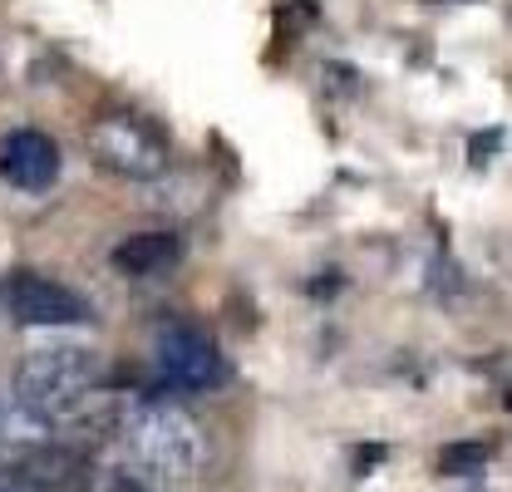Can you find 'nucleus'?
<instances>
[{
  "mask_svg": "<svg viewBox=\"0 0 512 492\" xmlns=\"http://www.w3.org/2000/svg\"><path fill=\"white\" fill-rule=\"evenodd\" d=\"M119 443L128 458V478L153 492H178L202 473V429L173 399H138L119 414Z\"/></svg>",
  "mask_w": 512,
  "mask_h": 492,
  "instance_id": "1",
  "label": "nucleus"
},
{
  "mask_svg": "<svg viewBox=\"0 0 512 492\" xmlns=\"http://www.w3.org/2000/svg\"><path fill=\"white\" fill-rule=\"evenodd\" d=\"M104 384V360L99 350L89 345H40L30 355H20L15 379H10V394H15V409L30 419V424H60L74 419Z\"/></svg>",
  "mask_w": 512,
  "mask_h": 492,
  "instance_id": "2",
  "label": "nucleus"
},
{
  "mask_svg": "<svg viewBox=\"0 0 512 492\" xmlns=\"http://www.w3.org/2000/svg\"><path fill=\"white\" fill-rule=\"evenodd\" d=\"M84 148H89V158L104 173H114L124 183H153V178L168 173V138H163V128L153 119H143V114H133V109L94 114L89 128H84Z\"/></svg>",
  "mask_w": 512,
  "mask_h": 492,
  "instance_id": "3",
  "label": "nucleus"
},
{
  "mask_svg": "<svg viewBox=\"0 0 512 492\" xmlns=\"http://www.w3.org/2000/svg\"><path fill=\"white\" fill-rule=\"evenodd\" d=\"M153 365H158L168 389H183V394H212V389L227 384V355L217 350V340L207 330H197L188 320L158 330Z\"/></svg>",
  "mask_w": 512,
  "mask_h": 492,
  "instance_id": "4",
  "label": "nucleus"
},
{
  "mask_svg": "<svg viewBox=\"0 0 512 492\" xmlns=\"http://www.w3.org/2000/svg\"><path fill=\"white\" fill-rule=\"evenodd\" d=\"M0 306L10 310L15 325H30V330H60V325H79L89 320V301L64 286L45 271H10L5 286H0Z\"/></svg>",
  "mask_w": 512,
  "mask_h": 492,
  "instance_id": "5",
  "label": "nucleus"
},
{
  "mask_svg": "<svg viewBox=\"0 0 512 492\" xmlns=\"http://www.w3.org/2000/svg\"><path fill=\"white\" fill-rule=\"evenodd\" d=\"M5 483L20 492H89L94 463L69 443H35L5 468Z\"/></svg>",
  "mask_w": 512,
  "mask_h": 492,
  "instance_id": "6",
  "label": "nucleus"
},
{
  "mask_svg": "<svg viewBox=\"0 0 512 492\" xmlns=\"http://www.w3.org/2000/svg\"><path fill=\"white\" fill-rule=\"evenodd\" d=\"M60 143L45 128H10L0 138V178L15 192H50L60 183Z\"/></svg>",
  "mask_w": 512,
  "mask_h": 492,
  "instance_id": "7",
  "label": "nucleus"
},
{
  "mask_svg": "<svg viewBox=\"0 0 512 492\" xmlns=\"http://www.w3.org/2000/svg\"><path fill=\"white\" fill-rule=\"evenodd\" d=\"M109 261L128 281H153V276H163V271H173L183 261V237H173V232H133V237L114 246Z\"/></svg>",
  "mask_w": 512,
  "mask_h": 492,
  "instance_id": "8",
  "label": "nucleus"
},
{
  "mask_svg": "<svg viewBox=\"0 0 512 492\" xmlns=\"http://www.w3.org/2000/svg\"><path fill=\"white\" fill-rule=\"evenodd\" d=\"M483 463H488V448H483V443H453V448H444V453H439V468H444V473H453V478L478 473Z\"/></svg>",
  "mask_w": 512,
  "mask_h": 492,
  "instance_id": "9",
  "label": "nucleus"
},
{
  "mask_svg": "<svg viewBox=\"0 0 512 492\" xmlns=\"http://www.w3.org/2000/svg\"><path fill=\"white\" fill-rule=\"evenodd\" d=\"M0 492H15V488H10V483H0Z\"/></svg>",
  "mask_w": 512,
  "mask_h": 492,
  "instance_id": "10",
  "label": "nucleus"
},
{
  "mask_svg": "<svg viewBox=\"0 0 512 492\" xmlns=\"http://www.w3.org/2000/svg\"><path fill=\"white\" fill-rule=\"evenodd\" d=\"M0 429H5V414H0Z\"/></svg>",
  "mask_w": 512,
  "mask_h": 492,
  "instance_id": "11",
  "label": "nucleus"
},
{
  "mask_svg": "<svg viewBox=\"0 0 512 492\" xmlns=\"http://www.w3.org/2000/svg\"><path fill=\"white\" fill-rule=\"evenodd\" d=\"M0 315H5V306H0Z\"/></svg>",
  "mask_w": 512,
  "mask_h": 492,
  "instance_id": "12",
  "label": "nucleus"
}]
</instances>
